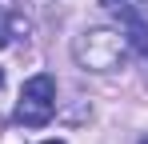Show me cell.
<instances>
[{
	"mask_svg": "<svg viewBox=\"0 0 148 144\" xmlns=\"http://www.w3.org/2000/svg\"><path fill=\"white\" fill-rule=\"evenodd\" d=\"M0 88H4V68H0Z\"/></svg>",
	"mask_w": 148,
	"mask_h": 144,
	"instance_id": "5",
	"label": "cell"
},
{
	"mask_svg": "<svg viewBox=\"0 0 148 144\" xmlns=\"http://www.w3.org/2000/svg\"><path fill=\"white\" fill-rule=\"evenodd\" d=\"M8 44V28H4V24H0V48Z\"/></svg>",
	"mask_w": 148,
	"mask_h": 144,
	"instance_id": "3",
	"label": "cell"
},
{
	"mask_svg": "<svg viewBox=\"0 0 148 144\" xmlns=\"http://www.w3.org/2000/svg\"><path fill=\"white\" fill-rule=\"evenodd\" d=\"M52 112H56V80L48 72L28 76L24 88H20V104H16V124L40 128V124L52 120Z\"/></svg>",
	"mask_w": 148,
	"mask_h": 144,
	"instance_id": "2",
	"label": "cell"
},
{
	"mask_svg": "<svg viewBox=\"0 0 148 144\" xmlns=\"http://www.w3.org/2000/svg\"><path fill=\"white\" fill-rule=\"evenodd\" d=\"M44 144H64V140H44Z\"/></svg>",
	"mask_w": 148,
	"mask_h": 144,
	"instance_id": "6",
	"label": "cell"
},
{
	"mask_svg": "<svg viewBox=\"0 0 148 144\" xmlns=\"http://www.w3.org/2000/svg\"><path fill=\"white\" fill-rule=\"evenodd\" d=\"M72 56L92 72H112L128 60V36L112 32V28H92V32H84L76 40Z\"/></svg>",
	"mask_w": 148,
	"mask_h": 144,
	"instance_id": "1",
	"label": "cell"
},
{
	"mask_svg": "<svg viewBox=\"0 0 148 144\" xmlns=\"http://www.w3.org/2000/svg\"><path fill=\"white\" fill-rule=\"evenodd\" d=\"M140 144H148V136H144V140H140Z\"/></svg>",
	"mask_w": 148,
	"mask_h": 144,
	"instance_id": "7",
	"label": "cell"
},
{
	"mask_svg": "<svg viewBox=\"0 0 148 144\" xmlns=\"http://www.w3.org/2000/svg\"><path fill=\"white\" fill-rule=\"evenodd\" d=\"M100 4H104V8H120L124 0H100Z\"/></svg>",
	"mask_w": 148,
	"mask_h": 144,
	"instance_id": "4",
	"label": "cell"
}]
</instances>
